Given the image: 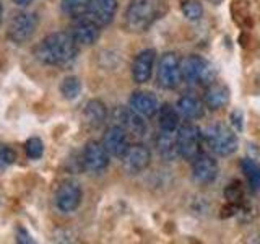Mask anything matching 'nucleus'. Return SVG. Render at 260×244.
<instances>
[{
	"mask_svg": "<svg viewBox=\"0 0 260 244\" xmlns=\"http://www.w3.org/2000/svg\"><path fill=\"white\" fill-rule=\"evenodd\" d=\"M103 145H104V148L108 150V153L111 155V157L122 158L125 155V151L128 150V146H130L128 134L125 132V129L120 127L119 124L111 126L104 134Z\"/></svg>",
	"mask_w": 260,
	"mask_h": 244,
	"instance_id": "obj_12",
	"label": "nucleus"
},
{
	"mask_svg": "<svg viewBox=\"0 0 260 244\" xmlns=\"http://www.w3.org/2000/svg\"><path fill=\"white\" fill-rule=\"evenodd\" d=\"M181 10H182V15L185 16V18L192 20V21L200 20L202 15H203V7L199 0H184L182 5H181Z\"/></svg>",
	"mask_w": 260,
	"mask_h": 244,
	"instance_id": "obj_26",
	"label": "nucleus"
},
{
	"mask_svg": "<svg viewBox=\"0 0 260 244\" xmlns=\"http://www.w3.org/2000/svg\"><path fill=\"white\" fill-rule=\"evenodd\" d=\"M109 157L111 155L104 148L103 143L96 140H89L83 150V165L91 173H101V171L108 168Z\"/></svg>",
	"mask_w": 260,
	"mask_h": 244,
	"instance_id": "obj_10",
	"label": "nucleus"
},
{
	"mask_svg": "<svg viewBox=\"0 0 260 244\" xmlns=\"http://www.w3.org/2000/svg\"><path fill=\"white\" fill-rule=\"evenodd\" d=\"M116 12H117V0H89L86 16L103 28L112 23Z\"/></svg>",
	"mask_w": 260,
	"mask_h": 244,
	"instance_id": "obj_14",
	"label": "nucleus"
},
{
	"mask_svg": "<svg viewBox=\"0 0 260 244\" xmlns=\"http://www.w3.org/2000/svg\"><path fill=\"white\" fill-rule=\"evenodd\" d=\"M156 80L158 85L165 89H174L181 85V81L184 80L181 70V59L174 52H166L161 55Z\"/></svg>",
	"mask_w": 260,
	"mask_h": 244,
	"instance_id": "obj_5",
	"label": "nucleus"
},
{
	"mask_svg": "<svg viewBox=\"0 0 260 244\" xmlns=\"http://www.w3.org/2000/svg\"><path fill=\"white\" fill-rule=\"evenodd\" d=\"M241 166H242L244 174H246L247 181L250 184V189L252 191H258L260 189V166L254 160H249V158L242 160Z\"/></svg>",
	"mask_w": 260,
	"mask_h": 244,
	"instance_id": "obj_24",
	"label": "nucleus"
},
{
	"mask_svg": "<svg viewBox=\"0 0 260 244\" xmlns=\"http://www.w3.org/2000/svg\"><path fill=\"white\" fill-rule=\"evenodd\" d=\"M177 111L185 119H200L203 116V103L195 96H182L177 101Z\"/></svg>",
	"mask_w": 260,
	"mask_h": 244,
	"instance_id": "obj_22",
	"label": "nucleus"
},
{
	"mask_svg": "<svg viewBox=\"0 0 260 244\" xmlns=\"http://www.w3.org/2000/svg\"><path fill=\"white\" fill-rule=\"evenodd\" d=\"M193 181L199 184H210L218 177V163L208 155H199L192 163Z\"/></svg>",
	"mask_w": 260,
	"mask_h": 244,
	"instance_id": "obj_15",
	"label": "nucleus"
},
{
	"mask_svg": "<svg viewBox=\"0 0 260 244\" xmlns=\"http://www.w3.org/2000/svg\"><path fill=\"white\" fill-rule=\"evenodd\" d=\"M120 160L122 165H124V169L128 174H140L142 171H145L150 166L151 153L145 145L137 143V145H130L128 150Z\"/></svg>",
	"mask_w": 260,
	"mask_h": 244,
	"instance_id": "obj_9",
	"label": "nucleus"
},
{
	"mask_svg": "<svg viewBox=\"0 0 260 244\" xmlns=\"http://www.w3.org/2000/svg\"><path fill=\"white\" fill-rule=\"evenodd\" d=\"M159 120H158V126L159 130H166V132H176L179 129V120H181V112L177 111V108L171 106L169 103L162 104L159 111Z\"/></svg>",
	"mask_w": 260,
	"mask_h": 244,
	"instance_id": "obj_21",
	"label": "nucleus"
},
{
	"mask_svg": "<svg viewBox=\"0 0 260 244\" xmlns=\"http://www.w3.org/2000/svg\"><path fill=\"white\" fill-rule=\"evenodd\" d=\"M230 103V89L224 85L211 83L205 92V104L210 109H221Z\"/></svg>",
	"mask_w": 260,
	"mask_h": 244,
	"instance_id": "obj_20",
	"label": "nucleus"
},
{
	"mask_svg": "<svg viewBox=\"0 0 260 244\" xmlns=\"http://www.w3.org/2000/svg\"><path fill=\"white\" fill-rule=\"evenodd\" d=\"M208 2H210V4H213V5H219V4L223 2V0H208Z\"/></svg>",
	"mask_w": 260,
	"mask_h": 244,
	"instance_id": "obj_31",
	"label": "nucleus"
},
{
	"mask_svg": "<svg viewBox=\"0 0 260 244\" xmlns=\"http://www.w3.org/2000/svg\"><path fill=\"white\" fill-rule=\"evenodd\" d=\"M16 161V153L8 145H0V165L10 166Z\"/></svg>",
	"mask_w": 260,
	"mask_h": 244,
	"instance_id": "obj_28",
	"label": "nucleus"
},
{
	"mask_svg": "<svg viewBox=\"0 0 260 244\" xmlns=\"http://www.w3.org/2000/svg\"><path fill=\"white\" fill-rule=\"evenodd\" d=\"M83 117H85V122L89 127H94V129L101 127L106 122V117H108V109H106L103 101L91 100V101H88L85 106Z\"/></svg>",
	"mask_w": 260,
	"mask_h": 244,
	"instance_id": "obj_19",
	"label": "nucleus"
},
{
	"mask_svg": "<svg viewBox=\"0 0 260 244\" xmlns=\"http://www.w3.org/2000/svg\"><path fill=\"white\" fill-rule=\"evenodd\" d=\"M156 59V52L154 49H145V51L138 52L132 64V78L135 83H146L151 78L153 65Z\"/></svg>",
	"mask_w": 260,
	"mask_h": 244,
	"instance_id": "obj_16",
	"label": "nucleus"
},
{
	"mask_svg": "<svg viewBox=\"0 0 260 244\" xmlns=\"http://www.w3.org/2000/svg\"><path fill=\"white\" fill-rule=\"evenodd\" d=\"M203 137H205L208 148L218 157H230L238 150V135L224 124H213L207 127Z\"/></svg>",
	"mask_w": 260,
	"mask_h": 244,
	"instance_id": "obj_3",
	"label": "nucleus"
},
{
	"mask_svg": "<svg viewBox=\"0 0 260 244\" xmlns=\"http://www.w3.org/2000/svg\"><path fill=\"white\" fill-rule=\"evenodd\" d=\"M70 35L75 39V43L78 46H91L100 39L101 26L98 23H94L91 18H88V16H80V18L73 23Z\"/></svg>",
	"mask_w": 260,
	"mask_h": 244,
	"instance_id": "obj_11",
	"label": "nucleus"
},
{
	"mask_svg": "<svg viewBox=\"0 0 260 244\" xmlns=\"http://www.w3.org/2000/svg\"><path fill=\"white\" fill-rule=\"evenodd\" d=\"M36 59L44 65L65 67L72 64L78 55V44L70 33L57 31L47 35L41 43L32 49Z\"/></svg>",
	"mask_w": 260,
	"mask_h": 244,
	"instance_id": "obj_1",
	"label": "nucleus"
},
{
	"mask_svg": "<svg viewBox=\"0 0 260 244\" xmlns=\"http://www.w3.org/2000/svg\"><path fill=\"white\" fill-rule=\"evenodd\" d=\"M16 241H18L20 244H32V242H35V239L31 238V234L24 230L23 226L16 228Z\"/></svg>",
	"mask_w": 260,
	"mask_h": 244,
	"instance_id": "obj_29",
	"label": "nucleus"
},
{
	"mask_svg": "<svg viewBox=\"0 0 260 244\" xmlns=\"http://www.w3.org/2000/svg\"><path fill=\"white\" fill-rule=\"evenodd\" d=\"M200 146H202V132L200 129L187 122V124L181 126L177 130V148L179 155L184 160L193 161L200 155Z\"/></svg>",
	"mask_w": 260,
	"mask_h": 244,
	"instance_id": "obj_6",
	"label": "nucleus"
},
{
	"mask_svg": "<svg viewBox=\"0 0 260 244\" xmlns=\"http://www.w3.org/2000/svg\"><path fill=\"white\" fill-rule=\"evenodd\" d=\"M117 124L125 129V132L134 137H143L146 134V122L145 117L135 112L132 108H117L114 111Z\"/></svg>",
	"mask_w": 260,
	"mask_h": 244,
	"instance_id": "obj_13",
	"label": "nucleus"
},
{
	"mask_svg": "<svg viewBox=\"0 0 260 244\" xmlns=\"http://www.w3.org/2000/svg\"><path fill=\"white\" fill-rule=\"evenodd\" d=\"M38 28V16L31 12H21L8 24L7 36L15 44H24L32 38Z\"/></svg>",
	"mask_w": 260,
	"mask_h": 244,
	"instance_id": "obj_7",
	"label": "nucleus"
},
{
	"mask_svg": "<svg viewBox=\"0 0 260 244\" xmlns=\"http://www.w3.org/2000/svg\"><path fill=\"white\" fill-rule=\"evenodd\" d=\"M13 4H16L18 7H28L29 4H32V0H13Z\"/></svg>",
	"mask_w": 260,
	"mask_h": 244,
	"instance_id": "obj_30",
	"label": "nucleus"
},
{
	"mask_svg": "<svg viewBox=\"0 0 260 244\" xmlns=\"http://www.w3.org/2000/svg\"><path fill=\"white\" fill-rule=\"evenodd\" d=\"M2 13H4V8H2V4H0V21H2Z\"/></svg>",
	"mask_w": 260,
	"mask_h": 244,
	"instance_id": "obj_32",
	"label": "nucleus"
},
{
	"mask_svg": "<svg viewBox=\"0 0 260 244\" xmlns=\"http://www.w3.org/2000/svg\"><path fill=\"white\" fill-rule=\"evenodd\" d=\"M89 0H60L62 12L72 16V18H80V16L86 15Z\"/></svg>",
	"mask_w": 260,
	"mask_h": 244,
	"instance_id": "obj_23",
	"label": "nucleus"
},
{
	"mask_svg": "<svg viewBox=\"0 0 260 244\" xmlns=\"http://www.w3.org/2000/svg\"><path fill=\"white\" fill-rule=\"evenodd\" d=\"M60 95L65 100H75L81 93V81L77 77H65L60 81Z\"/></svg>",
	"mask_w": 260,
	"mask_h": 244,
	"instance_id": "obj_25",
	"label": "nucleus"
},
{
	"mask_svg": "<svg viewBox=\"0 0 260 244\" xmlns=\"http://www.w3.org/2000/svg\"><path fill=\"white\" fill-rule=\"evenodd\" d=\"M24 151H26L29 160H39L44 153V143L38 137H31L24 143Z\"/></svg>",
	"mask_w": 260,
	"mask_h": 244,
	"instance_id": "obj_27",
	"label": "nucleus"
},
{
	"mask_svg": "<svg viewBox=\"0 0 260 244\" xmlns=\"http://www.w3.org/2000/svg\"><path fill=\"white\" fill-rule=\"evenodd\" d=\"M156 148L158 153L162 160L166 161H173L179 155V148H177V134L176 132H166V130H161V134L158 135L156 140Z\"/></svg>",
	"mask_w": 260,
	"mask_h": 244,
	"instance_id": "obj_18",
	"label": "nucleus"
},
{
	"mask_svg": "<svg viewBox=\"0 0 260 244\" xmlns=\"http://www.w3.org/2000/svg\"><path fill=\"white\" fill-rule=\"evenodd\" d=\"M128 106L135 112L140 114V116H143L145 119L156 116L158 111H159L158 98L150 92H135L132 96H130Z\"/></svg>",
	"mask_w": 260,
	"mask_h": 244,
	"instance_id": "obj_17",
	"label": "nucleus"
},
{
	"mask_svg": "<svg viewBox=\"0 0 260 244\" xmlns=\"http://www.w3.org/2000/svg\"><path fill=\"white\" fill-rule=\"evenodd\" d=\"M168 12L166 0H130L124 15V28L128 33L148 31Z\"/></svg>",
	"mask_w": 260,
	"mask_h": 244,
	"instance_id": "obj_2",
	"label": "nucleus"
},
{
	"mask_svg": "<svg viewBox=\"0 0 260 244\" xmlns=\"http://www.w3.org/2000/svg\"><path fill=\"white\" fill-rule=\"evenodd\" d=\"M182 78L187 83L195 85H211L215 80V69L202 55H189L181 60Z\"/></svg>",
	"mask_w": 260,
	"mask_h": 244,
	"instance_id": "obj_4",
	"label": "nucleus"
},
{
	"mask_svg": "<svg viewBox=\"0 0 260 244\" xmlns=\"http://www.w3.org/2000/svg\"><path fill=\"white\" fill-rule=\"evenodd\" d=\"M81 197H83V192H81L80 184L75 181H65L57 189L55 205L63 214H70V211H75L80 207Z\"/></svg>",
	"mask_w": 260,
	"mask_h": 244,
	"instance_id": "obj_8",
	"label": "nucleus"
}]
</instances>
